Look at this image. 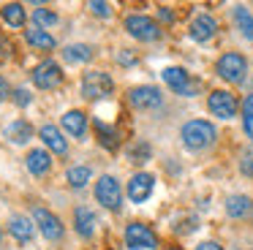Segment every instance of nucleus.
<instances>
[{"instance_id": "f257e3e1", "label": "nucleus", "mask_w": 253, "mask_h": 250, "mask_svg": "<svg viewBox=\"0 0 253 250\" xmlns=\"http://www.w3.org/2000/svg\"><path fill=\"white\" fill-rule=\"evenodd\" d=\"M218 139V130H215L212 123H207V120H188L185 125H182V144L188 147V150H207L212 141Z\"/></svg>"}, {"instance_id": "f03ea898", "label": "nucleus", "mask_w": 253, "mask_h": 250, "mask_svg": "<svg viewBox=\"0 0 253 250\" xmlns=\"http://www.w3.org/2000/svg\"><path fill=\"white\" fill-rule=\"evenodd\" d=\"M112 90H115V82H112L109 74H104V71H90V74H84V79H82V95L84 98L101 101V98L112 95Z\"/></svg>"}, {"instance_id": "7ed1b4c3", "label": "nucleus", "mask_w": 253, "mask_h": 250, "mask_svg": "<svg viewBox=\"0 0 253 250\" xmlns=\"http://www.w3.org/2000/svg\"><path fill=\"white\" fill-rule=\"evenodd\" d=\"M245 57H242L240 52H226L223 57L218 60V76L226 82H231V84H240L242 79H245Z\"/></svg>"}, {"instance_id": "20e7f679", "label": "nucleus", "mask_w": 253, "mask_h": 250, "mask_svg": "<svg viewBox=\"0 0 253 250\" xmlns=\"http://www.w3.org/2000/svg\"><path fill=\"white\" fill-rule=\"evenodd\" d=\"M95 199H98L106 209L117 212V209H120V201H123L120 182H117L115 177H109V174H106V177H101L98 182H95Z\"/></svg>"}, {"instance_id": "39448f33", "label": "nucleus", "mask_w": 253, "mask_h": 250, "mask_svg": "<svg viewBox=\"0 0 253 250\" xmlns=\"http://www.w3.org/2000/svg\"><path fill=\"white\" fill-rule=\"evenodd\" d=\"M128 101H131L133 109L150 112V109H158L161 103H164V95H161L158 87L142 84V87H133V90H128Z\"/></svg>"}, {"instance_id": "423d86ee", "label": "nucleus", "mask_w": 253, "mask_h": 250, "mask_svg": "<svg viewBox=\"0 0 253 250\" xmlns=\"http://www.w3.org/2000/svg\"><path fill=\"white\" fill-rule=\"evenodd\" d=\"M126 242L131 250H153L158 245L153 228H147L144 223H128L126 226Z\"/></svg>"}, {"instance_id": "0eeeda50", "label": "nucleus", "mask_w": 253, "mask_h": 250, "mask_svg": "<svg viewBox=\"0 0 253 250\" xmlns=\"http://www.w3.org/2000/svg\"><path fill=\"white\" fill-rule=\"evenodd\" d=\"M161 76H164V82L171 87V90L180 92V95H185V98L196 95V90H199V82H193L185 68H164Z\"/></svg>"}, {"instance_id": "6e6552de", "label": "nucleus", "mask_w": 253, "mask_h": 250, "mask_svg": "<svg viewBox=\"0 0 253 250\" xmlns=\"http://www.w3.org/2000/svg\"><path fill=\"white\" fill-rule=\"evenodd\" d=\"M126 30L131 33L133 38H139V41H155V38H161V27L155 25L150 16H142V14H133L126 19Z\"/></svg>"}, {"instance_id": "1a4fd4ad", "label": "nucleus", "mask_w": 253, "mask_h": 250, "mask_svg": "<svg viewBox=\"0 0 253 250\" xmlns=\"http://www.w3.org/2000/svg\"><path fill=\"white\" fill-rule=\"evenodd\" d=\"M207 106H210V112L215 114V117H220V120H231L237 114V98L231 95L229 90H215V92H210V98H207Z\"/></svg>"}, {"instance_id": "9d476101", "label": "nucleus", "mask_w": 253, "mask_h": 250, "mask_svg": "<svg viewBox=\"0 0 253 250\" xmlns=\"http://www.w3.org/2000/svg\"><path fill=\"white\" fill-rule=\"evenodd\" d=\"M60 82H63V71H60V65L52 63V60H44V63L33 71V84L39 87V90H55V87H60Z\"/></svg>"}, {"instance_id": "9b49d317", "label": "nucleus", "mask_w": 253, "mask_h": 250, "mask_svg": "<svg viewBox=\"0 0 253 250\" xmlns=\"http://www.w3.org/2000/svg\"><path fill=\"white\" fill-rule=\"evenodd\" d=\"M33 220H36L39 231L44 234L46 239H60V237H63V223H60V217L52 215L49 209H44V207H33Z\"/></svg>"}, {"instance_id": "f8f14e48", "label": "nucleus", "mask_w": 253, "mask_h": 250, "mask_svg": "<svg viewBox=\"0 0 253 250\" xmlns=\"http://www.w3.org/2000/svg\"><path fill=\"white\" fill-rule=\"evenodd\" d=\"M153 185H155L153 174H144V171L133 174L131 182H128V199L136 201V204L147 201V199H150V193H153Z\"/></svg>"}, {"instance_id": "ddd939ff", "label": "nucleus", "mask_w": 253, "mask_h": 250, "mask_svg": "<svg viewBox=\"0 0 253 250\" xmlns=\"http://www.w3.org/2000/svg\"><path fill=\"white\" fill-rule=\"evenodd\" d=\"M215 30H218V22L212 19L210 14H199L196 19L191 22V38L193 41H210V38L215 36Z\"/></svg>"}, {"instance_id": "4468645a", "label": "nucleus", "mask_w": 253, "mask_h": 250, "mask_svg": "<svg viewBox=\"0 0 253 250\" xmlns=\"http://www.w3.org/2000/svg\"><path fill=\"white\" fill-rule=\"evenodd\" d=\"M25 163H28L30 174H36V177H44V174H49L52 168V155L41 147V150H30L28 158H25Z\"/></svg>"}, {"instance_id": "2eb2a0df", "label": "nucleus", "mask_w": 253, "mask_h": 250, "mask_svg": "<svg viewBox=\"0 0 253 250\" xmlns=\"http://www.w3.org/2000/svg\"><path fill=\"white\" fill-rule=\"evenodd\" d=\"M226 212H229V217H234V220L251 217L253 215V201L248 199V196H242V193H234V196L226 199Z\"/></svg>"}, {"instance_id": "dca6fc26", "label": "nucleus", "mask_w": 253, "mask_h": 250, "mask_svg": "<svg viewBox=\"0 0 253 250\" xmlns=\"http://www.w3.org/2000/svg\"><path fill=\"white\" fill-rule=\"evenodd\" d=\"M63 128L68 130V133L74 136V139H84V133H87V117H84L82 112H66L63 114Z\"/></svg>"}, {"instance_id": "f3484780", "label": "nucleus", "mask_w": 253, "mask_h": 250, "mask_svg": "<svg viewBox=\"0 0 253 250\" xmlns=\"http://www.w3.org/2000/svg\"><path fill=\"white\" fill-rule=\"evenodd\" d=\"M41 139H44V144L49 147L55 155H66V152H68L66 139H63V133L55 128V125H44V128H41Z\"/></svg>"}, {"instance_id": "a211bd4d", "label": "nucleus", "mask_w": 253, "mask_h": 250, "mask_svg": "<svg viewBox=\"0 0 253 250\" xmlns=\"http://www.w3.org/2000/svg\"><path fill=\"white\" fill-rule=\"evenodd\" d=\"M74 226L82 237H93L95 234V215L87 209V207H77L74 209Z\"/></svg>"}, {"instance_id": "6ab92c4d", "label": "nucleus", "mask_w": 253, "mask_h": 250, "mask_svg": "<svg viewBox=\"0 0 253 250\" xmlns=\"http://www.w3.org/2000/svg\"><path fill=\"white\" fill-rule=\"evenodd\" d=\"M8 231L14 234V239H17V242H30V239H33V223L28 220V217H11V223H8Z\"/></svg>"}, {"instance_id": "aec40b11", "label": "nucleus", "mask_w": 253, "mask_h": 250, "mask_svg": "<svg viewBox=\"0 0 253 250\" xmlns=\"http://www.w3.org/2000/svg\"><path fill=\"white\" fill-rule=\"evenodd\" d=\"M25 38H28V43L33 49H41V52H49V49H55V38L49 36V33L46 30H39V27H36V30H28L25 33Z\"/></svg>"}, {"instance_id": "412c9836", "label": "nucleus", "mask_w": 253, "mask_h": 250, "mask_svg": "<svg viewBox=\"0 0 253 250\" xmlns=\"http://www.w3.org/2000/svg\"><path fill=\"white\" fill-rule=\"evenodd\" d=\"M0 16H3V22L11 27H22L25 25V8L19 3H8L0 8Z\"/></svg>"}, {"instance_id": "4be33fe9", "label": "nucleus", "mask_w": 253, "mask_h": 250, "mask_svg": "<svg viewBox=\"0 0 253 250\" xmlns=\"http://www.w3.org/2000/svg\"><path fill=\"white\" fill-rule=\"evenodd\" d=\"M63 57H66V63H87L93 57V49L84 46V43H71V46L63 49Z\"/></svg>"}, {"instance_id": "5701e85b", "label": "nucleus", "mask_w": 253, "mask_h": 250, "mask_svg": "<svg viewBox=\"0 0 253 250\" xmlns=\"http://www.w3.org/2000/svg\"><path fill=\"white\" fill-rule=\"evenodd\" d=\"M234 19H237V25H240V33L248 38V41H253V16H251V11L245 8V5H237L234 8Z\"/></svg>"}, {"instance_id": "b1692460", "label": "nucleus", "mask_w": 253, "mask_h": 250, "mask_svg": "<svg viewBox=\"0 0 253 250\" xmlns=\"http://www.w3.org/2000/svg\"><path fill=\"white\" fill-rule=\"evenodd\" d=\"M30 136H33V128H30V123H25V120H17V123L8 125V139L17 141V144L30 141Z\"/></svg>"}, {"instance_id": "393cba45", "label": "nucleus", "mask_w": 253, "mask_h": 250, "mask_svg": "<svg viewBox=\"0 0 253 250\" xmlns=\"http://www.w3.org/2000/svg\"><path fill=\"white\" fill-rule=\"evenodd\" d=\"M90 177H93V171H90L87 166L68 168V185H71V188H84V185L90 182Z\"/></svg>"}, {"instance_id": "a878e982", "label": "nucleus", "mask_w": 253, "mask_h": 250, "mask_svg": "<svg viewBox=\"0 0 253 250\" xmlns=\"http://www.w3.org/2000/svg\"><path fill=\"white\" fill-rule=\"evenodd\" d=\"M95 130H98V139H101V144H104V147H109V150H115V147H117V133H115V130H106V125L104 123H101V120H95Z\"/></svg>"}, {"instance_id": "bb28decb", "label": "nucleus", "mask_w": 253, "mask_h": 250, "mask_svg": "<svg viewBox=\"0 0 253 250\" xmlns=\"http://www.w3.org/2000/svg\"><path fill=\"white\" fill-rule=\"evenodd\" d=\"M33 19H36V25H39V30H41V27H49V25H55V22H57V16L52 14V11H46V8H36Z\"/></svg>"}, {"instance_id": "cd10ccee", "label": "nucleus", "mask_w": 253, "mask_h": 250, "mask_svg": "<svg viewBox=\"0 0 253 250\" xmlns=\"http://www.w3.org/2000/svg\"><path fill=\"white\" fill-rule=\"evenodd\" d=\"M131 158H136L133 163H144V161L150 158V147H147V144H139V147H133V150H131Z\"/></svg>"}, {"instance_id": "c85d7f7f", "label": "nucleus", "mask_w": 253, "mask_h": 250, "mask_svg": "<svg viewBox=\"0 0 253 250\" xmlns=\"http://www.w3.org/2000/svg\"><path fill=\"white\" fill-rule=\"evenodd\" d=\"M87 8H93V14H98V16H109L112 14V8L106 3H101V0H93V3H87Z\"/></svg>"}, {"instance_id": "c756f323", "label": "nucleus", "mask_w": 253, "mask_h": 250, "mask_svg": "<svg viewBox=\"0 0 253 250\" xmlns=\"http://www.w3.org/2000/svg\"><path fill=\"white\" fill-rule=\"evenodd\" d=\"M240 171L248 174V177H253V155H245V158L240 161Z\"/></svg>"}, {"instance_id": "7c9ffc66", "label": "nucleus", "mask_w": 253, "mask_h": 250, "mask_svg": "<svg viewBox=\"0 0 253 250\" xmlns=\"http://www.w3.org/2000/svg\"><path fill=\"white\" fill-rule=\"evenodd\" d=\"M14 103H17V106H28V103H30V92L28 90H17V92H14Z\"/></svg>"}, {"instance_id": "2f4dec72", "label": "nucleus", "mask_w": 253, "mask_h": 250, "mask_svg": "<svg viewBox=\"0 0 253 250\" xmlns=\"http://www.w3.org/2000/svg\"><path fill=\"white\" fill-rule=\"evenodd\" d=\"M242 128H245L248 139L253 141V114H245V117H242Z\"/></svg>"}, {"instance_id": "473e14b6", "label": "nucleus", "mask_w": 253, "mask_h": 250, "mask_svg": "<svg viewBox=\"0 0 253 250\" xmlns=\"http://www.w3.org/2000/svg\"><path fill=\"white\" fill-rule=\"evenodd\" d=\"M196 250H223V248H220L218 242H212V239H207V242H199Z\"/></svg>"}, {"instance_id": "72a5a7b5", "label": "nucleus", "mask_w": 253, "mask_h": 250, "mask_svg": "<svg viewBox=\"0 0 253 250\" xmlns=\"http://www.w3.org/2000/svg\"><path fill=\"white\" fill-rule=\"evenodd\" d=\"M6 98H8V82L3 79V76H0V103L6 101Z\"/></svg>"}, {"instance_id": "f704fd0d", "label": "nucleus", "mask_w": 253, "mask_h": 250, "mask_svg": "<svg viewBox=\"0 0 253 250\" xmlns=\"http://www.w3.org/2000/svg\"><path fill=\"white\" fill-rule=\"evenodd\" d=\"M242 114H253V92L245 98V103H242Z\"/></svg>"}, {"instance_id": "c9c22d12", "label": "nucleus", "mask_w": 253, "mask_h": 250, "mask_svg": "<svg viewBox=\"0 0 253 250\" xmlns=\"http://www.w3.org/2000/svg\"><path fill=\"white\" fill-rule=\"evenodd\" d=\"M161 19H166V22H171L174 19V14H171L169 8H161Z\"/></svg>"}, {"instance_id": "e433bc0d", "label": "nucleus", "mask_w": 253, "mask_h": 250, "mask_svg": "<svg viewBox=\"0 0 253 250\" xmlns=\"http://www.w3.org/2000/svg\"><path fill=\"white\" fill-rule=\"evenodd\" d=\"M120 63H123V65H128V63H136V57H133V54H120Z\"/></svg>"}, {"instance_id": "4c0bfd02", "label": "nucleus", "mask_w": 253, "mask_h": 250, "mask_svg": "<svg viewBox=\"0 0 253 250\" xmlns=\"http://www.w3.org/2000/svg\"><path fill=\"white\" fill-rule=\"evenodd\" d=\"M169 250H180V248H169Z\"/></svg>"}, {"instance_id": "58836bf2", "label": "nucleus", "mask_w": 253, "mask_h": 250, "mask_svg": "<svg viewBox=\"0 0 253 250\" xmlns=\"http://www.w3.org/2000/svg\"><path fill=\"white\" fill-rule=\"evenodd\" d=\"M0 239H3V231H0Z\"/></svg>"}]
</instances>
